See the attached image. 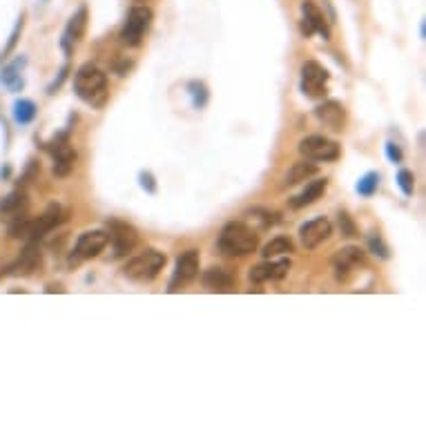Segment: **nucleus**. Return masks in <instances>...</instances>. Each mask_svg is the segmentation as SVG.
Wrapping results in <instances>:
<instances>
[{"instance_id": "obj_15", "label": "nucleus", "mask_w": 426, "mask_h": 426, "mask_svg": "<svg viewBox=\"0 0 426 426\" xmlns=\"http://www.w3.org/2000/svg\"><path fill=\"white\" fill-rule=\"evenodd\" d=\"M333 234V224L326 217H317L313 221H306L299 228V239L306 250H315L323 241H328Z\"/></svg>"}, {"instance_id": "obj_10", "label": "nucleus", "mask_w": 426, "mask_h": 426, "mask_svg": "<svg viewBox=\"0 0 426 426\" xmlns=\"http://www.w3.org/2000/svg\"><path fill=\"white\" fill-rule=\"evenodd\" d=\"M67 221V210L63 206H58V203H52L38 219H31V224H29V232H27V241H33V244H38L41 239H45V237L56 230L61 224H65Z\"/></svg>"}, {"instance_id": "obj_8", "label": "nucleus", "mask_w": 426, "mask_h": 426, "mask_svg": "<svg viewBox=\"0 0 426 426\" xmlns=\"http://www.w3.org/2000/svg\"><path fill=\"white\" fill-rule=\"evenodd\" d=\"M328 80L331 74L323 65H319L317 61H308L301 65V92L308 98H321L328 92Z\"/></svg>"}, {"instance_id": "obj_13", "label": "nucleus", "mask_w": 426, "mask_h": 426, "mask_svg": "<svg viewBox=\"0 0 426 426\" xmlns=\"http://www.w3.org/2000/svg\"><path fill=\"white\" fill-rule=\"evenodd\" d=\"M88 21H90V14H88V7L80 5L78 11H74V16L70 21H67V27L63 31V38H61V47L65 56H72L74 52V45L83 41L85 31H88Z\"/></svg>"}, {"instance_id": "obj_34", "label": "nucleus", "mask_w": 426, "mask_h": 426, "mask_svg": "<svg viewBox=\"0 0 426 426\" xmlns=\"http://www.w3.org/2000/svg\"><path fill=\"white\" fill-rule=\"evenodd\" d=\"M139 179H141V187H143V190H147L150 194H155V192H157V183H155V177H152L150 172H141V175H139Z\"/></svg>"}, {"instance_id": "obj_20", "label": "nucleus", "mask_w": 426, "mask_h": 426, "mask_svg": "<svg viewBox=\"0 0 426 426\" xmlns=\"http://www.w3.org/2000/svg\"><path fill=\"white\" fill-rule=\"evenodd\" d=\"M326 190H328V181L326 179H315L306 185L297 197H293L291 201H288V206H291L293 210H301L306 206H313L315 201H319L323 194H326Z\"/></svg>"}, {"instance_id": "obj_22", "label": "nucleus", "mask_w": 426, "mask_h": 426, "mask_svg": "<svg viewBox=\"0 0 426 426\" xmlns=\"http://www.w3.org/2000/svg\"><path fill=\"white\" fill-rule=\"evenodd\" d=\"M319 172V167L313 163V161H299V163H295L291 170L286 172V177H284V183L286 185H297V183H301V181H308L311 177H315Z\"/></svg>"}, {"instance_id": "obj_6", "label": "nucleus", "mask_w": 426, "mask_h": 426, "mask_svg": "<svg viewBox=\"0 0 426 426\" xmlns=\"http://www.w3.org/2000/svg\"><path fill=\"white\" fill-rule=\"evenodd\" d=\"M199 270H201L199 250L181 252L179 259H177V266H175V272H172V279H170L167 293H179L185 286H190L199 277Z\"/></svg>"}, {"instance_id": "obj_19", "label": "nucleus", "mask_w": 426, "mask_h": 426, "mask_svg": "<svg viewBox=\"0 0 426 426\" xmlns=\"http://www.w3.org/2000/svg\"><path fill=\"white\" fill-rule=\"evenodd\" d=\"M201 281H203V286H206L210 293H232L234 291V284H237L232 272H228L224 268H210V270H206L201 275Z\"/></svg>"}, {"instance_id": "obj_7", "label": "nucleus", "mask_w": 426, "mask_h": 426, "mask_svg": "<svg viewBox=\"0 0 426 426\" xmlns=\"http://www.w3.org/2000/svg\"><path fill=\"white\" fill-rule=\"evenodd\" d=\"M45 150L54 157V175L61 179L70 177L76 165V152L70 145V136H67V132L56 134L54 139L45 145Z\"/></svg>"}, {"instance_id": "obj_31", "label": "nucleus", "mask_w": 426, "mask_h": 426, "mask_svg": "<svg viewBox=\"0 0 426 426\" xmlns=\"http://www.w3.org/2000/svg\"><path fill=\"white\" fill-rule=\"evenodd\" d=\"M248 217H250L252 221H261V228H264V230L277 224V214H275V212H268V210H261V208L250 210Z\"/></svg>"}, {"instance_id": "obj_36", "label": "nucleus", "mask_w": 426, "mask_h": 426, "mask_svg": "<svg viewBox=\"0 0 426 426\" xmlns=\"http://www.w3.org/2000/svg\"><path fill=\"white\" fill-rule=\"evenodd\" d=\"M23 19H25V16H21V19H19V25H16V29H14V33H11L9 45H7V52H11L14 45H16V41H19V33H21V29H23Z\"/></svg>"}, {"instance_id": "obj_21", "label": "nucleus", "mask_w": 426, "mask_h": 426, "mask_svg": "<svg viewBox=\"0 0 426 426\" xmlns=\"http://www.w3.org/2000/svg\"><path fill=\"white\" fill-rule=\"evenodd\" d=\"M27 210V194L23 190H14L5 199H0V219H16Z\"/></svg>"}, {"instance_id": "obj_5", "label": "nucleus", "mask_w": 426, "mask_h": 426, "mask_svg": "<svg viewBox=\"0 0 426 426\" xmlns=\"http://www.w3.org/2000/svg\"><path fill=\"white\" fill-rule=\"evenodd\" d=\"M299 155L313 163H331L339 159L342 150H339L337 141H331L321 134H313L299 141Z\"/></svg>"}, {"instance_id": "obj_4", "label": "nucleus", "mask_w": 426, "mask_h": 426, "mask_svg": "<svg viewBox=\"0 0 426 426\" xmlns=\"http://www.w3.org/2000/svg\"><path fill=\"white\" fill-rule=\"evenodd\" d=\"M155 21V11L145 5H136L128 11V19L121 29V41L128 47H139L145 38V33Z\"/></svg>"}, {"instance_id": "obj_24", "label": "nucleus", "mask_w": 426, "mask_h": 426, "mask_svg": "<svg viewBox=\"0 0 426 426\" xmlns=\"http://www.w3.org/2000/svg\"><path fill=\"white\" fill-rule=\"evenodd\" d=\"M293 250H295L293 239H288V237H275V239H270L264 246L261 254L266 259H275V257H284V254H291Z\"/></svg>"}, {"instance_id": "obj_25", "label": "nucleus", "mask_w": 426, "mask_h": 426, "mask_svg": "<svg viewBox=\"0 0 426 426\" xmlns=\"http://www.w3.org/2000/svg\"><path fill=\"white\" fill-rule=\"evenodd\" d=\"M36 114H38V108L29 98H21L14 103V121L19 125H29L33 118H36Z\"/></svg>"}, {"instance_id": "obj_18", "label": "nucleus", "mask_w": 426, "mask_h": 426, "mask_svg": "<svg viewBox=\"0 0 426 426\" xmlns=\"http://www.w3.org/2000/svg\"><path fill=\"white\" fill-rule=\"evenodd\" d=\"M315 116L319 118V123H323L335 132L344 130V125H346V110L342 103H337V100H323V103L315 110Z\"/></svg>"}, {"instance_id": "obj_29", "label": "nucleus", "mask_w": 426, "mask_h": 426, "mask_svg": "<svg viewBox=\"0 0 426 426\" xmlns=\"http://www.w3.org/2000/svg\"><path fill=\"white\" fill-rule=\"evenodd\" d=\"M368 248H370V252L373 254H378L380 259H388L390 257V250H388V246L382 241V237L380 234H368Z\"/></svg>"}, {"instance_id": "obj_1", "label": "nucleus", "mask_w": 426, "mask_h": 426, "mask_svg": "<svg viewBox=\"0 0 426 426\" xmlns=\"http://www.w3.org/2000/svg\"><path fill=\"white\" fill-rule=\"evenodd\" d=\"M74 92L90 108H103L108 103V74L94 63L80 65L74 74Z\"/></svg>"}, {"instance_id": "obj_11", "label": "nucleus", "mask_w": 426, "mask_h": 426, "mask_svg": "<svg viewBox=\"0 0 426 426\" xmlns=\"http://www.w3.org/2000/svg\"><path fill=\"white\" fill-rule=\"evenodd\" d=\"M366 266V252L357 246H346L333 254V270L337 281H346L355 270Z\"/></svg>"}, {"instance_id": "obj_9", "label": "nucleus", "mask_w": 426, "mask_h": 426, "mask_svg": "<svg viewBox=\"0 0 426 426\" xmlns=\"http://www.w3.org/2000/svg\"><path fill=\"white\" fill-rule=\"evenodd\" d=\"M108 234H110V244L114 248V254H112L114 259L125 257V254L132 252L134 246L139 244V232H136V228L118 219L108 221Z\"/></svg>"}, {"instance_id": "obj_30", "label": "nucleus", "mask_w": 426, "mask_h": 426, "mask_svg": "<svg viewBox=\"0 0 426 426\" xmlns=\"http://www.w3.org/2000/svg\"><path fill=\"white\" fill-rule=\"evenodd\" d=\"M337 224H339V230H342V237H346V239H350V237L357 234V226H355V221L348 212H339L337 214Z\"/></svg>"}, {"instance_id": "obj_32", "label": "nucleus", "mask_w": 426, "mask_h": 426, "mask_svg": "<svg viewBox=\"0 0 426 426\" xmlns=\"http://www.w3.org/2000/svg\"><path fill=\"white\" fill-rule=\"evenodd\" d=\"M384 152H386V159H388L390 163H402V159H404L400 145H395V143H386V145H384Z\"/></svg>"}, {"instance_id": "obj_23", "label": "nucleus", "mask_w": 426, "mask_h": 426, "mask_svg": "<svg viewBox=\"0 0 426 426\" xmlns=\"http://www.w3.org/2000/svg\"><path fill=\"white\" fill-rule=\"evenodd\" d=\"M25 63H27V58L25 56H21V58H16L14 63H9L5 70H3V76H0V80H3L7 88H11V90H19V88H23V78H21V72H23V67H25Z\"/></svg>"}, {"instance_id": "obj_33", "label": "nucleus", "mask_w": 426, "mask_h": 426, "mask_svg": "<svg viewBox=\"0 0 426 426\" xmlns=\"http://www.w3.org/2000/svg\"><path fill=\"white\" fill-rule=\"evenodd\" d=\"M38 172H41V165L31 159V161H29V165H27V170H25V175L21 177V181H19V183H21V185H27L31 179H36V177H38Z\"/></svg>"}, {"instance_id": "obj_26", "label": "nucleus", "mask_w": 426, "mask_h": 426, "mask_svg": "<svg viewBox=\"0 0 426 426\" xmlns=\"http://www.w3.org/2000/svg\"><path fill=\"white\" fill-rule=\"evenodd\" d=\"M187 94H190V98H192L194 110L206 108V103H208V88L201 80H192L190 85H187Z\"/></svg>"}, {"instance_id": "obj_2", "label": "nucleus", "mask_w": 426, "mask_h": 426, "mask_svg": "<svg viewBox=\"0 0 426 426\" xmlns=\"http://www.w3.org/2000/svg\"><path fill=\"white\" fill-rule=\"evenodd\" d=\"M219 252H224L226 257H246L252 254L259 246V234L246 221H230L224 226L219 234Z\"/></svg>"}, {"instance_id": "obj_37", "label": "nucleus", "mask_w": 426, "mask_h": 426, "mask_svg": "<svg viewBox=\"0 0 426 426\" xmlns=\"http://www.w3.org/2000/svg\"><path fill=\"white\" fill-rule=\"evenodd\" d=\"M45 293H65V288H63L61 284H49V286L45 288Z\"/></svg>"}, {"instance_id": "obj_35", "label": "nucleus", "mask_w": 426, "mask_h": 426, "mask_svg": "<svg viewBox=\"0 0 426 426\" xmlns=\"http://www.w3.org/2000/svg\"><path fill=\"white\" fill-rule=\"evenodd\" d=\"M67 72H70V67H67V65H65V67H63V70H61V74H58V78H56V80H54L52 85H49V90H47L49 94H54V92H56V90L61 88V85H63V80L67 78Z\"/></svg>"}, {"instance_id": "obj_28", "label": "nucleus", "mask_w": 426, "mask_h": 426, "mask_svg": "<svg viewBox=\"0 0 426 426\" xmlns=\"http://www.w3.org/2000/svg\"><path fill=\"white\" fill-rule=\"evenodd\" d=\"M398 185L404 197H411L415 192V177L411 170H400L398 172Z\"/></svg>"}, {"instance_id": "obj_38", "label": "nucleus", "mask_w": 426, "mask_h": 426, "mask_svg": "<svg viewBox=\"0 0 426 426\" xmlns=\"http://www.w3.org/2000/svg\"><path fill=\"white\" fill-rule=\"evenodd\" d=\"M134 3H145V0H134Z\"/></svg>"}, {"instance_id": "obj_14", "label": "nucleus", "mask_w": 426, "mask_h": 426, "mask_svg": "<svg viewBox=\"0 0 426 426\" xmlns=\"http://www.w3.org/2000/svg\"><path fill=\"white\" fill-rule=\"evenodd\" d=\"M301 33L303 36L321 33L323 41L331 38V27L326 23V16H323V11L313 3V0H303L301 3Z\"/></svg>"}, {"instance_id": "obj_16", "label": "nucleus", "mask_w": 426, "mask_h": 426, "mask_svg": "<svg viewBox=\"0 0 426 426\" xmlns=\"http://www.w3.org/2000/svg\"><path fill=\"white\" fill-rule=\"evenodd\" d=\"M41 266H43L41 248H38V244L29 241L27 248L21 252L19 259L7 268H0V277H5V275H33L36 270H41Z\"/></svg>"}, {"instance_id": "obj_17", "label": "nucleus", "mask_w": 426, "mask_h": 426, "mask_svg": "<svg viewBox=\"0 0 426 426\" xmlns=\"http://www.w3.org/2000/svg\"><path fill=\"white\" fill-rule=\"evenodd\" d=\"M291 270V259H279V261H264L250 270V281L252 284H266V281H279L288 275Z\"/></svg>"}, {"instance_id": "obj_27", "label": "nucleus", "mask_w": 426, "mask_h": 426, "mask_svg": "<svg viewBox=\"0 0 426 426\" xmlns=\"http://www.w3.org/2000/svg\"><path fill=\"white\" fill-rule=\"evenodd\" d=\"M378 185H380V175L378 172H366L360 181H357V192L360 197H373L378 192Z\"/></svg>"}, {"instance_id": "obj_12", "label": "nucleus", "mask_w": 426, "mask_h": 426, "mask_svg": "<svg viewBox=\"0 0 426 426\" xmlns=\"http://www.w3.org/2000/svg\"><path fill=\"white\" fill-rule=\"evenodd\" d=\"M110 246V234L108 230H88L78 237L74 254H72V264H78L83 259H92L98 257L100 252Z\"/></svg>"}, {"instance_id": "obj_3", "label": "nucleus", "mask_w": 426, "mask_h": 426, "mask_svg": "<svg viewBox=\"0 0 426 426\" xmlns=\"http://www.w3.org/2000/svg\"><path fill=\"white\" fill-rule=\"evenodd\" d=\"M165 261L167 257L159 250H145L141 254H136L134 259H130L123 268V275L130 279V281H136V284H150L155 281L161 270L165 268Z\"/></svg>"}]
</instances>
